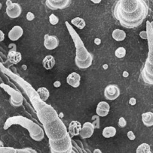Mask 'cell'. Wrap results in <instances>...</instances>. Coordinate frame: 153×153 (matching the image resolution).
Masks as SVG:
<instances>
[{"label": "cell", "mask_w": 153, "mask_h": 153, "mask_svg": "<svg viewBox=\"0 0 153 153\" xmlns=\"http://www.w3.org/2000/svg\"><path fill=\"white\" fill-rule=\"evenodd\" d=\"M148 14V6L146 3L133 14H122L120 13H113V15L115 18L120 22L121 26L127 29H132L140 26Z\"/></svg>", "instance_id": "6da1fadb"}, {"label": "cell", "mask_w": 153, "mask_h": 153, "mask_svg": "<svg viewBox=\"0 0 153 153\" xmlns=\"http://www.w3.org/2000/svg\"><path fill=\"white\" fill-rule=\"evenodd\" d=\"M13 125H19V126H22L26 130L29 131V134L32 139L37 134L44 131L43 129L38 125L32 122V120H29L24 117H22V116H17V117H9L8 119H7L5 124H4L3 128L5 130H7L8 128L11 127Z\"/></svg>", "instance_id": "7a4b0ae2"}, {"label": "cell", "mask_w": 153, "mask_h": 153, "mask_svg": "<svg viewBox=\"0 0 153 153\" xmlns=\"http://www.w3.org/2000/svg\"><path fill=\"white\" fill-rule=\"evenodd\" d=\"M43 127H44L43 131L46 134L47 138L50 140L63 139L68 134L67 128L60 117L54 121L43 124Z\"/></svg>", "instance_id": "3957f363"}, {"label": "cell", "mask_w": 153, "mask_h": 153, "mask_svg": "<svg viewBox=\"0 0 153 153\" xmlns=\"http://www.w3.org/2000/svg\"><path fill=\"white\" fill-rule=\"evenodd\" d=\"M144 0H118L112 7V14L120 13L130 14L137 11L141 7L145 5Z\"/></svg>", "instance_id": "277c9868"}, {"label": "cell", "mask_w": 153, "mask_h": 153, "mask_svg": "<svg viewBox=\"0 0 153 153\" xmlns=\"http://www.w3.org/2000/svg\"><path fill=\"white\" fill-rule=\"evenodd\" d=\"M10 76H11L12 79H14L16 82H17V83H18L20 86L23 87L24 92H26V94L29 98V100H30L31 103H32V106H33L35 111H37L38 109H40L43 105L45 104V102H43V101L40 99L38 94H37L36 90H35L29 83H28L27 82L25 81V80H23V79H22L21 77L14 74H10Z\"/></svg>", "instance_id": "5b68a950"}, {"label": "cell", "mask_w": 153, "mask_h": 153, "mask_svg": "<svg viewBox=\"0 0 153 153\" xmlns=\"http://www.w3.org/2000/svg\"><path fill=\"white\" fill-rule=\"evenodd\" d=\"M66 28L69 32V35L72 37V39L74 42V45L75 47V59L78 61H84L87 59L91 54L88 52L87 48L84 47V42L81 39L78 34L75 32V29L72 28V26L69 24V22L66 21Z\"/></svg>", "instance_id": "8992f818"}, {"label": "cell", "mask_w": 153, "mask_h": 153, "mask_svg": "<svg viewBox=\"0 0 153 153\" xmlns=\"http://www.w3.org/2000/svg\"><path fill=\"white\" fill-rule=\"evenodd\" d=\"M36 113L38 120L42 125L54 121L59 118V115L55 109L51 105L47 104L46 103L44 105L37 110Z\"/></svg>", "instance_id": "52a82bcc"}, {"label": "cell", "mask_w": 153, "mask_h": 153, "mask_svg": "<svg viewBox=\"0 0 153 153\" xmlns=\"http://www.w3.org/2000/svg\"><path fill=\"white\" fill-rule=\"evenodd\" d=\"M49 145H50V151L53 152L63 153L72 149V138L70 137L69 134H67L63 139L57 140H49Z\"/></svg>", "instance_id": "ba28073f"}, {"label": "cell", "mask_w": 153, "mask_h": 153, "mask_svg": "<svg viewBox=\"0 0 153 153\" xmlns=\"http://www.w3.org/2000/svg\"><path fill=\"white\" fill-rule=\"evenodd\" d=\"M0 87L3 89L10 95V104L13 107H19L23 104V96L20 92L3 83L0 84Z\"/></svg>", "instance_id": "9c48e42d"}, {"label": "cell", "mask_w": 153, "mask_h": 153, "mask_svg": "<svg viewBox=\"0 0 153 153\" xmlns=\"http://www.w3.org/2000/svg\"><path fill=\"white\" fill-rule=\"evenodd\" d=\"M142 77L147 84H152V51L148 52V58L142 69Z\"/></svg>", "instance_id": "30bf717a"}, {"label": "cell", "mask_w": 153, "mask_h": 153, "mask_svg": "<svg viewBox=\"0 0 153 153\" xmlns=\"http://www.w3.org/2000/svg\"><path fill=\"white\" fill-rule=\"evenodd\" d=\"M72 0H46L45 5L51 10L65 9L70 5Z\"/></svg>", "instance_id": "8fae6325"}, {"label": "cell", "mask_w": 153, "mask_h": 153, "mask_svg": "<svg viewBox=\"0 0 153 153\" xmlns=\"http://www.w3.org/2000/svg\"><path fill=\"white\" fill-rule=\"evenodd\" d=\"M120 95V89L117 85H108L104 89L105 98L109 101H114L117 99Z\"/></svg>", "instance_id": "7c38bea8"}, {"label": "cell", "mask_w": 153, "mask_h": 153, "mask_svg": "<svg viewBox=\"0 0 153 153\" xmlns=\"http://www.w3.org/2000/svg\"><path fill=\"white\" fill-rule=\"evenodd\" d=\"M44 46L49 51L56 49L59 46V39L55 35H50L46 34L44 36Z\"/></svg>", "instance_id": "4fadbf2b"}, {"label": "cell", "mask_w": 153, "mask_h": 153, "mask_svg": "<svg viewBox=\"0 0 153 153\" xmlns=\"http://www.w3.org/2000/svg\"><path fill=\"white\" fill-rule=\"evenodd\" d=\"M22 13L21 6L18 3L12 2L11 5H8L6 8V14L10 18H17Z\"/></svg>", "instance_id": "5bb4252c"}, {"label": "cell", "mask_w": 153, "mask_h": 153, "mask_svg": "<svg viewBox=\"0 0 153 153\" xmlns=\"http://www.w3.org/2000/svg\"><path fill=\"white\" fill-rule=\"evenodd\" d=\"M94 126L90 122H87L83 124L81 131L79 132V135L82 139H87L92 137L93 132H94Z\"/></svg>", "instance_id": "9a60e30c"}, {"label": "cell", "mask_w": 153, "mask_h": 153, "mask_svg": "<svg viewBox=\"0 0 153 153\" xmlns=\"http://www.w3.org/2000/svg\"><path fill=\"white\" fill-rule=\"evenodd\" d=\"M23 35V29L20 26H14L8 32V38L12 42L19 40Z\"/></svg>", "instance_id": "2e32d148"}, {"label": "cell", "mask_w": 153, "mask_h": 153, "mask_svg": "<svg viewBox=\"0 0 153 153\" xmlns=\"http://www.w3.org/2000/svg\"><path fill=\"white\" fill-rule=\"evenodd\" d=\"M81 123L78 121H75V120H73L70 123V124L69 125V128L67 129V131L69 135L70 136V137H73L75 136H78L79 135V132L81 131Z\"/></svg>", "instance_id": "e0dca14e"}, {"label": "cell", "mask_w": 153, "mask_h": 153, "mask_svg": "<svg viewBox=\"0 0 153 153\" xmlns=\"http://www.w3.org/2000/svg\"><path fill=\"white\" fill-rule=\"evenodd\" d=\"M80 81H81V76L79 74L76 72H72L69 74L66 77L67 83L73 88H78L80 86Z\"/></svg>", "instance_id": "ac0fdd59"}, {"label": "cell", "mask_w": 153, "mask_h": 153, "mask_svg": "<svg viewBox=\"0 0 153 153\" xmlns=\"http://www.w3.org/2000/svg\"><path fill=\"white\" fill-rule=\"evenodd\" d=\"M8 61L13 65H16L20 62L22 59V55L17 51H10L7 56Z\"/></svg>", "instance_id": "d6986e66"}, {"label": "cell", "mask_w": 153, "mask_h": 153, "mask_svg": "<svg viewBox=\"0 0 153 153\" xmlns=\"http://www.w3.org/2000/svg\"><path fill=\"white\" fill-rule=\"evenodd\" d=\"M55 59L52 55H47L43 59L42 65L46 70H51L55 65Z\"/></svg>", "instance_id": "ffe728a7"}, {"label": "cell", "mask_w": 153, "mask_h": 153, "mask_svg": "<svg viewBox=\"0 0 153 153\" xmlns=\"http://www.w3.org/2000/svg\"><path fill=\"white\" fill-rule=\"evenodd\" d=\"M142 122L146 127H151L153 126V113L151 112H145L141 116Z\"/></svg>", "instance_id": "44dd1931"}, {"label": "cell", "mask_w": 153, "mask_h": 153, "mask_svg": "<svg viewBox=\"0 0 153 153\" xmlns=\"http://www.w3.org/2000/svg\"><path fill=\"white\" fill-rule=\"evenodd\" d=\"M112 38L116 42H122L126 38V32L122 29H115L112 33Z\"/></svg>", "instance_id": "7402d4cb"}, {"label": "cell", "mask_w": 153, "mask_h": 153, "mask_svg": "<svg viewBox=\"0 0 153 153\" xmlns=\"http://www.w3.org/2000/svg\"><path fill=\"white\" fill-rule=\"evenodd\" d=\"M92 62H93V56H92V55H90V56H89L87 59L84 60V61H78V60L75 59V65H77V67H78L81 69L88 68L92 65Z\"/></svg>", "instance_id": "603a6c76"}, {"label": "cell", "mask_w": 153, "mask_h": 153, "mask_svg": "<svg viewBox=\"0 0 153 153\" xmlns=\"http://www.w3.org/2000/svg\"><path fill=\"white\" fill-rule=\"evenodd\" d=\"M37 94H38V97L40 98V99L43 101V102H45L47 99H48L49 96H50V92H49L48 89L46 87H39L36 90Z\"/></svg>", "instance_id": "cb8c5ba5"}, {"label": "cell", "mask_w": 153, "mask_h": 153, "mask_svg": "<svg viewBox=\"0 0 153 153\" xmlns=\"http://www.w3.org/2000/svg\"><path fill=\"white\" fill-rule=\"evenodd\" d=\"M116 128L113 126H107L104 128L102 132V134L105 138H111L113 137L116 134Z\"/></svg>", "instance_id": "d4e9b609"}, {"label": "cell", "mask_w": 153, "mask_h": 153, "mask_svg": "<svg viewBox=\"0 0 153 153\" xmlns=\"http://www.w3.org/2000/svg\"><path fill=\"white\" fill-rule=\"evenodd\" d=\"M71 23L79 29H83L86 26L85 20L81 17H76L71 20Z\"/></svg>", "instance_id": "484cf974"}, {"label": "cell", "mask_w": 153, "mask_h": 153, "mask_svg": "<svg viewBox=\"0 0 153 153\" xmlns=\"http://www.w3.org/2000/svg\"><path fill=\"white\" fill-rule=\"evenodd\" d=\"M136 153H151L149 144L143 143L139 145L136 148Z\"/></svg>", "instance_id": "4316f807"}, {"label": "cell", "mask_w": 153, "mask_h": 153, "mask_svg": "<svg viewBox=\"0 0 153 153\" xmlns=\"http://www.w3.org/2000/svg\"><path fill=\"white\" fill-rule=\"evenodd\" d=\"M126 53H127L126 49L124 48H123V47H120V48H117L115 51V56L118 59L124 58V56H126Z\"/></svg>", "instance_id": "83f0119b"}, {"label": "cell", "mask_w": 153, "mask_h": 153, "mask_svg": "<svg viewBox=\"0 0 153 153\" xmlns=\"http://www.w3.org/2000/svg\"><path fill=\"white\" fill-rule=\"evenodd\" d=\"M97 108L101 109V110H106V111H109L110 110V106L108 104L106 101H100L99 103H98L97 104Z\"/></svg>", "instance_id": "f1b7e54d"}, {"label": "cell", "mask_w": 153, "mask_h": 153, "mask_svg": "<svg viewBox=\"0 0 153 153\" xmlns=\"http://www.w3.org/2000/svg\"><path fill=\"white\" fill-rule=\"evenodd\" d=\"M0 153H16V149L13 147H1Z\"/></svg>", "instance_id": "f546056e"}, {"label": "cell", "mask_w": 153, "mask_h": 153, "mask_svg": "<svg viewBox=\"0 0 153 153\" xmlns=\"http://www.w3.org/2000/svg\"><path fill=\"white\" fill-rule=\"evenodd\" d=\"M49 22L51 25H57L59 23V18L58 17L55 15L54 14H51L49 16Z\"/></svg>", "instance_id": "4dcf8cb0"}, {"label": "cell", "mask_w": 153, "mask_h": 153, "mask_svg": "<svg viewBox=\"0 0 153 153\" xmlns=\"http://www.w3.org/2000/svg\"><path fill=\"white\" fill-rule=\"evenodd\" d=\"M96 115H97L99 117H106V116L109 114V112L106 111V110H101V109L97 108V107H96Z\"/></svg>", "instance_id": "1f68e13d"}, {"label": "cell", "mask_w": 153, "mask_h": 153, "mask_svg": "<svg viewBox=\"0 0 153 153\" xmlns=\"http://www.w3.org/2000/svg\"><path fill=\"white\" fill-rule=\"evenodd\" d=\"M92 120H93V123L92 124L93 125L95 128H99V117L98 116H93L92 117Z\"/></svg>", "instance_id": "d6a6232c"}, {"label": "cell", "mask_w": 153, "mask_h": 153, "mask_svg": "<svg viewBox=\"0 0 153 153\" xmlns=\"http://www.w3.org/2000/svg\"><path fill=\"white\" fill-rule=\"evenodd\" d=\"M126 126H127V121L125 119L124 117H120L118 120V126L121 128H124Z\"/></svg>", "instance_id": "836d02e7"}, {"label": "cell", "mask_w": 153, "mask_h": 153, "mask_svg": "<svg viewBox=\"0 0 153 153\" xmlns=\"http://www.w3.org/2000/svg\"><path fill=\"white\" fill-rule=\"evenodd\" d=\"M127 138H128L130 140H134L136 139V135L134 134V133H133L132 131H129L127 132Z\"/></svg>", "instance_id": "e575fe53"}, {"label": "cell", "mask_w": 153, "mask_h": 153, "mask_svg": "<svg viewBox=\"0 0 153 153\" xmlns=\"http://www.w3.org/2000/svg\"><path fill=\"white\" fill-rule=\"evenodd\" d=\"M16 153H31L29 148L16 149Z\"/></svg>", "instance_id": "d590c367"}, {"label": "cell", "mask_w": 153, "mask_h": 153, "mask_svg": "<svg viewBox=\"0 0 153 153\" xmlns=\"http://www.w3.org/2000/svg\"><path fill=\"white\" fill-rule=\"evenodd\" d=\"M34 18H35V15L32 12H28L26 14V19H27V20L32 21V20H34Z\"/></svg>", "instance_id": "8d00e7d4"}, {"label": "cell", "mask_w": 153, "mask_h": 153, "mask_svg": "<svg viewBox=\"0 0 153 153\" xmlns=\"http://www.w3.org/2000/svg\"><path fill=\"white\" fill-rule=\"evenodd\" d=\"M139 36H140L141 38L142 39H147V33L146 31H142V32H139Z\"/></svg>", "instance_id": "74e56055"}, {"label": "cell", "mask_w": 153, "mask_h": 153, "mask_svg": "<svg viewBox=\"0 0 153 153\" xmlns=\"http://www.w3.org/2000/svg\"><path fill=\"white\" fill-rule=\"evenodd\" d=\"M5 39V34L2 30H0V42H2Z\"/></svg>", "instance_id": "f35d334b"}, {"label": "cell", "mask_w": 153, "mask_h": 153, "mask_svg": "<svg viewBox=\"0 0 153 153\" xmlns=\"http://www.w3.org/2000/svg\"><path fill=\"white\" fill-rule=\"evenodd\" d=\"M8 48H9L10 51H17V48H16V45H14V44H11V45H9Z\"/></svg>", "instance_id": "ab89813d"}, {"label": "cell", "mask_w": 153, "mask_h": 153, "mask_svg": "<svg viewBox=\"0 0 153 153\" xmlns=\"http://www.w3.org/2000/svg\"><path fill=\"white\" fill-rule=\"evenodd\" d=\"M129 103H130V105H135V104H136V99H135V98H131L130 99V101H129Z\"/></svg>", "instance_id": "60d3db41"}, {"label": "cell", "mask_w": 153, "mask_h": 153, "mask_svg": "<svg viewBox=\"0 0 153 153\" xmlns=\"http://www.w3.org/2000/svg\"><path fill=\"white\" fill-rule=\"evenodd\" d=\"M60 85H61V83H60V81H55V82H54V87H56V88L60 87Z\"/></svg>", "instance_id": "b9f144b4"}, {"label": "cell", "mask_w": 153, "mask_h": 153, "mask_svg": "<svg viewBox=\"0 0 153 153\" xmlns=\"http://www.w3.org/2000/svg\"><path fill=\"white\" fill-rule=\"evenodd\" d=\"M94 42H95V44H96V45H99V44L101 43V40L99 39V38H96V39H95V41H94Z\"/></svg>", "instance_id": "7bdbcfd3"}, {"label": "cell", "mask_w": 153, "mask_h": 153, "mask_svg": "<svg viewBox=\"0 0 153 153\" xmlns=\"http://www.w3.org/2000/svg\"><path fill=\"white\" fill-rule=\"evenodd\" d=\"M90 1H91V2H93V3L99 4V3H100L101 1H102V0H90Z\"/></svg>", "instance_id": "ee69618b"}, {"label": "cell", "mask_w": 153, "mask_h": 153, "mask_svg": "<svg viewBox=\"0 0 153 153\" xmlns=\"http://www.w3.org/2000/svg\"><path fill=\"white\" fill-rule=\"evenodd\" d=\"M29 151H30V152H31V153H38V152H37L36 151H35V149H33L29 148Z\"/></svg>", "instance_id": "f6af8a7d"}, {"label": "cell", "mask_w": 153, "mask_h": 153, "mask_svg": "<svg viewBox=\"0 0 153 153\" xmlns=\"http://www.w3.org/2000/svg\"><path fill=\"white\" fill-rule=\"evenodd\" d=\"M93 153H102V152H101L99 149H96L93 151Z\"/></svg>", "instance_id": "bcb514c9"}, {"label": "cell", "mask_w": 153, "mask_h": 153, "mask_svg": "<svg viewBox=\"0 0 153 153\" xmlns=\"http://www.w3.org/2000/svg\"><path fill=\"white\" fill-rule=\"evenodd\" d=\"M11 3H12V2H11V0H7V1H6V5H7V6H8V5H11Z\"/></svg>", "instance_id": "7dc6e473"}, {"label": "cell", "mask_w": 153, "mask_h": 153, "mask_svg": "<svg viewBox=\"0 0 153 153\" xmlns=\"http://www.w3.org/2000/svg\"><path fill=\"white\" fill-rule=\"evenodd\" d=\"M3 146H4V143L2 142L1 140H0V148H1V147H3Z\"/></svg>", "instance_id": "c3c4849f"}, {"label": "cell", "mask_w": 153, "mask_h": 153, "mask_svg": "<svg viewBox=\"0 0 153 153\" xmlns=\"http://www.w3.org/2000/svg\"><path fill=\"white\" fill-rule=\"evenodd\" d=\"M2 3L0 2V10L2 9Z\"/></svg>", "instance_id": "681fc988"}]
</instances>
